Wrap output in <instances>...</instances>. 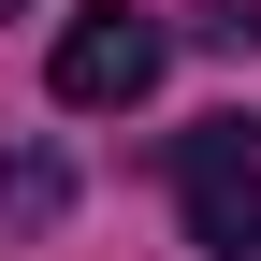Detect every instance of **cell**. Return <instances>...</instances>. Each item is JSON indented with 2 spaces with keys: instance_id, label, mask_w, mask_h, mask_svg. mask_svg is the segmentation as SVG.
<instances>
[{
  "instance_id": "cell-1",
  "label": "cell",
  "mask_w": 261,
  "mask_h": 261,
  "mask_svg": "<svg viewBox=\"0 0 261 261\" xmlns=\"http://www.w3.org/2000/svg\"><path fill=\"white\" fill-rule=\"evenodd\" d=\"M174 203H189V232L218 261H261V145H247V116L174 130Z\"/></svg>"
},
{
  "instance_id": "cell-2",
  "label": "cell",
  "mask_w": 261,
  "mask_h": 261,
  "mask_svg": "<svg viewBox=\"0 0 261 261\" xmlns=\"http://www.w3.org/2000/svg\"><path fill=\"white\" fill-rule=\"evenodd\" d=\"M160 58H174V29L130 15V0H116V15H73V29H58V102H87V116H102V102H145Z\"/></svg>"
},
{
  "instance_id": "cell-3",
  "label": "cell",
  "mask_w": 261,
  "mask_h": 261,
  "mask_svg": "<svg viewBox=\"0 0 261 261\" xmlns=\"http://www.w3.org/2000/svg\"><path fill=\"white\" fill-rule=\"evenodd\" d=\"M58 203H73V174H58V160H0V232H44Z\"/></svg>"
},
{
  "instance_id": "cell-4",
  "label": "cell",
  "mask_w": 261,
  "mask_h": 261,
  "mask_svg": "<svg viewBox=\"0 0 261 261\" xmlns=\"http://www.w3.org/2000/svg\"><path fill=\"white\" fill-rule=\"evenodd\" d=\"M15 15H29V0H0V29H15Z\"/></svg>"
}]
</instances>
